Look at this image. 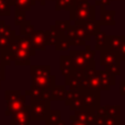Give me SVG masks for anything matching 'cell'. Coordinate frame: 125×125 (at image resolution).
<instances>
[{
  "label": "cell",
  "mask_w": 125,
  "mask_h": 125,
  "mask_svg": "<svg viewBox=\"0 0 125 125\" xmlns=\"http://www.w3.org/2000/svg\"><path fill=\"white\" fill-rule=\"evenodd\" d=\"M35 52L36 50L31 44L30 37L17 35L9 47L0 53L8 55L11 62H13L17 66H30V59L35 55Z\"/></svg>",
  "instance_id": "6da1fadb"
},
{
  "label": "cell",
  "mask_w": 125,
  "mask_h": 125,
  "mask_svg": "<svg viewBox=\"0 0 125 125\" xmlns=\"http://www.w3.org/2000/svg\"><path fill=\"white\" fill-rule=\"evenodd\" d=\"M31 77H32V84L42 87L44 89H52L55 86L56 77L52 75L51 66H31Z\"/></svg>",
  "instance_id": "7a4b0ae2"
},
{
  "label": "cell",
  "mask_w": 125,
  "mask_h": 125,
  "mask_svg": "<svg viewBox=\"0 0 125 125\" xmlns=\"http://www.w3.org/2000/svg\"><path fill=\"white\" fill-rule=\"evenodd\" d=\"M70 21L73 22H87L94 20L95 9L94 6L90 4L88 0H82L75 3L70 9Z\"/></svg>",
  "instance_id": "3957f363"
},
{
  "label": "cell",
  "mask_w": 125,
  "mask_h": 125,
  "mask_svg": "<svg viewBox=\"0 0 125 125\" xmlns=\"http://www.w3.org/2000/svg\"><path fill=\"white\" fill-rule=\"evenodd\" d=\"M73 61L75 73L79 75H83L88 69L95 68V62L94 59H89L84 54V51L80 50H70L69 53Z\"/></svg>",
  "instance_id": "277c9868"
},
{
  "label": "cell",
  "mask_w": 125,
  "mask_h": 125,
  "mask_svg": "<svg viewBox=\"0 0 125 125\" xmlns=\"http://www.w3.org/2000/svg\"><path fill=\"white\" fill-rule=\"evenodd\" d=\"M30 105V116L31 120L40 121L45 120L51 111V101L47 99L31 100Z\"/></svg>",
  "instance_id": "5b68a950"
},
{
  "label": "cell",
  "mask_w": 125,
  "mask_h": 125,
  "mask_svg": "<svg viewBox=\"0 0 125 125\" xmlns=\"http://www.w3.org/2000/svg\"><path fill=\"white\" fill-rule=\"evenodd\" d=\"M82 104L83 109L95 112L100 108V101H101V94L99 90L82 88Z\"/></svg>",
  "instance_id": "8992f818"
},
{
  "label": "cell",
  "mask_w": 125,
  "mask_h": 125,
  "mask_svg": "<svg viewBox=\"0 0 125 125\" xmlns=\"http://www.w3.org/2000/svg\"><path fill=\"white\" fill-rule=\"evenodd\" d=\"M15 37L17 34L14 31L11 30V28L7 25L4 21H0V52L8 48Z\"/></svg>",
  "instance_id": "52a82bcc"
},
{
  "label": "cell",
  "mask_w": 125,
  "mask_h": 125,
  "mask_svg": "<svg viewBox=\"0 0 125 125\" xmlns=\"http://www.w3.org/2000/svg\"><path fill=\"white\" fill-rule=\"evenodd\" d=\"M31 123L30 105L26 104L23 109L13 113L12 119L10 120V125H28Z\"/></svg>",
  "instance_id": "ba28073f"
},
{
  "label": "cell",
  "mask_w": 125,
  "mask_h": 125,
  "mask_svg": "<svg viewBox=\"0 0 125 125\" xmlns=\"http://www.w3.org/2000/svg\"><path fill=\"white\" fill-rule=\"evenodd\" d=\"M100 65L104 67L112 66V65H121V61L116 52L105 48V50L100 51Z\"/></svg>",
  "instance_id": "9c48e42d"
},
{
  "label": "cell",
  "mask_w": 125,
  "mask_h": 125,
  "mask_svg": "<svg viewBox=\"0 0 125 125\" xmlns=\"http://www.w3.org/2000/svg\"><path fill=\"white\" fill-rule=\"evenodd\" d=\"M31 44L35 50L45 51L47 46V32L46 31H35L30 37Z\"/></svg>",
  "instance_id": "30bf717a"
},
{
  "label": "cell",
  "mask_w": 125,
  "mask_h": 125,
  "mask_svg": "<svg viewBox=\"0 0 125 125\" xmlns=\"http://www.w3.org/2000/svg\"><path fill=\"white\" fill-rule=\"evenodd\" d=\"M94 117H95L94 112L89 111V110H86V109H80V110H77V111H75V113H73V115H70L71 121L77 120V121L83 122V123L89 124V125L94 124Z\"/></svg>",
  "instance_id": "8fae6325"
},
{
  "label": "cell",
  "mask_w": 125,
  "mask_h": 125,
  "mask_svg": "<svg viewBox=\"0 0 125 125\" xmlns=\"http://www.w3.org/2000/svg\"><path fill=\"white\" fill-rule=\"evenodd\" d=\"M26 101V94H22L20 98H17L14 100H10V101H7V110L4 112L6 115H12L13 113L20 111L21 109H23Z\"/></svg>",
  "instance_id": "7c38bea8"
},
{
  "label": "cell",
  "mask_w": 125,
  "mask_h": 125,
  "mask_svg": "<svg viewBox=\"0 0 125 125\" xmlns=\"http://www.w3.org/2000/svg\"><path fill=\"white\" fill-rule=\"evenodd\" d=\"M84 84L86 78L83 75L73 73L65 77V86H68L69 88H84Z\"/></svg>",
  "instance_id": "4fadbf2b"
},
{
  "label": "cell",
  "mask_w": 125,
  "mask_h": 125,
  "mask_svg": "<svg viewBox=\"0 0 125 125\" xmlns=\"http://www.w3.org/2000/svg\"><path fill=\"white\" fill-rule=\"evenodd\" d=\"M59 69H61L62 75H64L65 77L75 73L70 55H62L59 57Z\"/></svg>",
  "instance_id": "5bb4252c"
},
{
  "label": "cell",
  "mask_w": 125,
  "mask_h": 125,
  "mask_svg": "<svg viewBox=\"0 0 125 125\" xmlns=\"http://www.w3.org/2000/svg\"><path fill=\"white\" fill-rule=\"evenodd\" d=\"M94 125H121V116H110V115L95 114Z\"/></svg>",
  "instance_id": "9a60e30c"
},
{
  "label": "cell",
  "mask_w": 125,
  "mask_h": 125,
  "mask_svg": "<svg viewBox=\"0 0 125 125\" xmlns=\"http://www.w3.org/2000/svg\"><path fill=\"white\" fill-rule=\"evenodd\" d=\"M114 15L113 10H105L103 6H101V14H100V23L101 25H114Z\"/></svg>",
  "instance_id": "2e32d148"
},
{
  "label": "cell",
  "mask_w": 125,
  "mask_h": 125,
  "mask_svg": "<svg viewBox=\"0 0 125 125\" xmlns=\"http://www.w3.org/2000/svg\"><path fill=\"white\" fill-rule=\"evenodd\" d=\"M125 43V35H109L108 36V48L110 51L116 52Z\"/></svg>",
  "instance_id": "e0dca14e"
},
{
  "label": "cell",
  "mask_w": 125,
  "mask_h": 125,
  "mask_svg": "<svg viewBox=\"0 0 125 125\" xmlns=\"http://www.w3.org/2000/svg\"><path fill=\"white\" fill-rule=\"evenodd\" d=\"M93 36L95 40V51H102L108 48V35L105 33L99 31Z\"/></svg>",
  "instance_id": "ac0fdd59"
},
{
  "label": "cell",
  "mask_w": 125,
  "mask_h": 125,
  "mask_svg": "<svg viewBox=\"0 0 125 125\" xmlns=\"http://www.w3.org/2000/svg\"><path fill=\"white\" fill-rule=\"evenodd\" d=\"M67 95V90L65 88V84L58 86V84H55L52 88V101L53 100H64L66 99Z\"/></svg>",
  "instance_id": "d6986e66"
},
{
  "label": "cell",
  "mask_w": 125,
  "mask_h": 125,
  "mask_svg": "<svg viewBox=\"0 0 125 125\" xmlns=\"http://www.w3.org/2000/svg\"><path fill=\"white\" fill-rule=\"evenodd\" d=\"M76 23V22H75ZM79 23H82L83 24V26L86 28V30L88 31V33L92 36V35H94L97 32H99L100 31V26H101V23H100V21H95L94 20H90V21H87V22H79Z\"/></svg>",
  "instance_id": "ffe728a7"
},
{
  "label": "cell",
  "mask_w": 125,
  "mask_h": 125,
  "mask_svg": "<svg viewBox=\"0 0 125 125\" xmlns=\"http://www.w3.org/2000/svg\"><path fill=\"white\" fill-rule=\"evenodd\" d=\"M54 46H55V50L56 51H67L70 48L71 43L68 37L64 34V35H61V36L57 39V42Z\"/></svg>",
  "instance_id": "44dd1931"
},
{
  "label": "cell",
  "mask_w": 125,
  "mask_h": 125,
  "mask_svg": "<svg viewBox=\"0 0 125 125\" xmlns=\"http://www.w3.org/2000/svg\"><path fill=\"white\" fill-rule=\"evenodd\" d=\"M36 3V0H17L15 1V10H21V11H29L31 10L34 4Z\"/></svg>",
  "instance_id": "7402d4cb"
},
{
  "label": "cell",
  "mask_w": 125,
  "mask_h": 125,
  "mask_svg": "<svg viewBox=\"0 0 125 125\" xmlns=\"http://www.w3.org/2000/svg\"><path fill=\"white\" fill-rule=\"evenodd\" d=\"M35 32L34 30V26L32 25L30 21H24L23 23L20 25V35L22 36H26V37H31L32 34Z\"/></svg>",
  "instance_id": "603a6c76"
},
{
  "label": "cell",
  "mask_w": 125,
  "mask_h": 125,
  "mask_svg": "<svg viewBox=\"0 0 125 125\" xmlns=\"http://www.w3.org/2000/svg\"><path fill=\"white\" fill-rule=\"evenodd\" d=\"M62 120V114L61 111L57 110H51L48 113L47 117L45 119V124L46 125H55L56 123H58Z\"/></svg>",
  "instance_id": "cb8c5ba5"
},
{
  "label": "cell",
  "mask_w": 125,
  "mask_h": 125,
  "mask_svg": "<svg viewBox=\"0 0 125 125\" xmlns=\"http://www.w3.org/2000/svg\"><path fill=\"white\" fill-rule=\"evenodd\" d=\"M76 3V0H56L55 9L58 10H70Z\"/></svg>",
  "instance_id": "d4e9b609"
},
{
  "label": "cell",
  "mask_w": 125,
  "mask_h": 125,
  "mask_svg": "<svg viewBox=\"0 0 125 125\" xmlns=\"http://www.w3.org/2000/svg\"><path fill=\"white\" fill-rule=\"evenodd\" d=\"M104 111L106 115L110 116H121V105H104Z\"/></svg>",
  "instance_id": "484cf974"
},
{
  "label": "cell",
  "mask_w": 125,
  "mask_h": 125,
  "mask_svg": "<svg viewBox=\"0 0 125 125\" xmlns=\"http://www.w3.org/2000/svg\"><path fill=\"white\" fill-rule=\"evenodd\" d=\"M70 25H71L70 21H59L58 20V21L55 22V24L53 26L55 28V30L58 31V32L62 35L66 33V31L68 30L69 28H70Z\"/></svg>",
  "instance_id": "4316f807"
},
{
  "label": "cell",
  "mask_w": 125,
  "mask_h": 125,
  "mask_svg": "<svg viewBox=\"0 0 125 125\" xmlns=\"http://www.w3.org/2000/svg\"><path fill=\"white\" fill-rule=\"evenodd\" d=\"M10 2L8 0H0V15H10Z\"/></svg>",
  "instance_id": "83f0119b"
},
{
  "label": "cell",
  "mask_w": 125,
  "mask_h": 125,
  "mask_svg": "<svg viewBox=\"0 0 125 125\" xmlns=\"http://www.w3.org/2000/svg\"><path fill=\"white\" fill-rule=\"evenodd\" d=\"M22 95L20 90H7L4 92V99L6 101H10V100H14L17 98H20Z\"/></svg>",
  "instance_id": "f1b7e54d"
},
{
  "label": "cell",
  "mask_w": 125,
  "mask_h": 125,
  "mask_svg": "<svg viewBox=\"0 0 125 125\" xmlns=\"http://www.w3.org/2000/svg\"><path fill=\"white\" fill-rule=\"evenodd\" d=\"M24 21H26V19H25V11L15 10V18H14L15 24L20 26Z\"/></svg>",
  "instance_id": "f546056e"
},
{
  "label": "cell",
  "mask_w": 125,
  "mask_h": 125,
  "mask_svg": "<svg viewBox=\"0 0 125 125\" xmlns=\"http://www.w3.org/2000/svg\"><path fill=\"white\" fill-rule=\"evenodd\" d=\"M116 54H117V56H119L120 61H121V62H125V43L116 51Z\"/></svg>",
  "instance_id": "4dcf8cb0"
},
{
  "label": "cell",
  "mask_w": 125,
  "mask_h": 125,
  "mask_svg": "<svg viewBox=\"0 0 125 125\" xmlns=\"http://www.w3.org/2000/svg\"><path fill=\"white\" fill-rule=\"evenodd\" d=\"M0 79L1 80L6 79V65L3 64L1 57H0Z\"/></svg>",
  "instance_id": "1f68e13d"
},
{
  "label": "cell",
  "mask_w": 125,
  "mask_h": 125,
  "mask_svg": "<svg viewBox=\"0 0 125 125\" xmlns=\"http://www.w3.org/2000/svg\"><path fill=\"white\" fill-rule=\"evenodd\" d=\"M120 95H125V80L120 81Z\"/></svg>",
  "instance_id": "d6a6232c"
},
{
  "label": "cell",
  "mask_w": 125,
  "mask_h": 125,
  "mask_svg": "<svg viewBox=\"0 0 125 125\" xmlns=\"http://www.w3.org/2000/svg\"><path fill=\"white\" fill-rule=\"evenodd\" d=\"M110 2H111V0H98L95 3L99 4V6L105 7V6H109V4H110Z\"/></svg>",
  "instance_id": "836d02e7"
},
{
  "label": "cell",
  "mask_w": 125,
  "mask_h": 125,
  "mask_svg": "<svg viewBox=\"0 0 125 125\" xmlns=\"http://www.w3.org/2000/svg\"><path fill=\"white\" fill-rule=\"evenodd\" d=\"M70 125H89V124H86V123H83V122H80V121L75 120V121H71Z\"/></svg>",
  "instance_id": "e575fe53"
},
{
  "label": "cell",
  "mask_w": 125,
  "mask_h": 125,
  "mask_svg": "<svg viewBox=\"0 0 125 125\" xmlns=\"http://www.w3.org/2000/svg\"><path fill=\"white\" fill-rule=\"evenodd\" d=\"M55 125H66V123H65V122H64V121H62V120H61V121H59V122H58V123H56V124H55Z\"/></svg>",
  "instance_id": "d590c367"
},
{
  "label": "cell",
  "mask_w": 125,
  "mask_h": 125,
  "mask_svg": "<svg viewBox=\"0 0 125 125\" xmlns=\"http://www.w3.org/2000/svg\"><path fill=\"white\" fill-rule=\"evenodd\" d=\"M8 1L10 2L11 6H14V4H15V1H17V0H8Z\"/></svg>",
  "instance_id": "8d00e7d4"
},
{
  "label": "cell",
  "mask_w": 125,
  "mask_h": 125,
  "mask_svg": "<svg viewBox=\"0 0 125 125\" xmlns=\"http://www.w3.org/2000/svg\"><path fill=\"white\" fill-rule=\"evenodd\" d=\"M39 1H40V3H41L42 6H44V4H45V2L48 1V0H39Z\"/></svg>",
  "instance_id": "74e56055"
},
{
  "label": "cell",
  "mask_w": 125,
  "mask_h": 125,
  "mask_svg": "<svg viewBox=\"0 0 125 125\" xmlns=\"http://www.w3.org/2000/svg\"><path fill=\"white\" fill-rule=\"evenodd\" d=\"M1 81H2V80L0 79V89H1Z\"/></svg>",
  "instance_id": "f35d334b"
},
{
  "label": "cell",
  "mask_w": 125,
  "mask_h": 125,
  "mask_svg": "<svg viewBox=\"0 0 125 125\" xmlns=\"http://www.w3.org/2000/svg\"><path fill=\"white\" fill-rule=\"evenodd\" d=\"M28 125H32V124H31V123H30V124H28Z\"/></svg>",
  "instance_id": "ab89813d"
},
{
  "label": "cell",
  "mask_w": 125,
  "mask_h": 125,
  "mask_svg": "<svg viewBox=\"0 0 125 125\" xmlns=\"http://www.w3.org/2000/svg\"><path fill=\"white\" fill-rule=\"evenodd\" d=\"M92 125H94V124H92Z\"/></svg>",
  "instance_id": "60d3db41"
}]
</instances>
